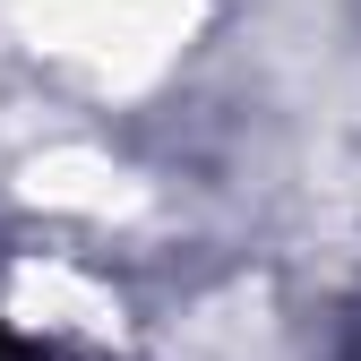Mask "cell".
<instances>
[{
  "label": "cell",
  "mask_w": 361,
  "mask_h": 361,
  "mask_svg": "<svg viewBox=\"0 0 361 361\" xmlns=\"http://www.w3.org/2000/svg\"><path fill=\"white\" fill-rule=\"evenodd\" d=\"M0 361H52V344H35V336H18V327H0Z\"/></svg>",
  "instance_id": "cell-1"
}]
</instances>
